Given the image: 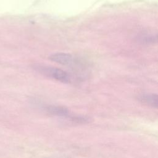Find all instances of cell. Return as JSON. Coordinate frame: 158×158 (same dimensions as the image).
Here are the masks:
<instances>
[{
  "mask_svg": "<svg viewBox=\"0 0 158 158\" xmlns=\"http://www.w3.org/2000/svg\"><path fill=\"white\" fill-rule=\"evenodd\" d=\"M33 68L35 71L41 75L54 79L58 81L64 83H69L71 81L70 75L60 69L41 64H35L33 65Z\"/></svg>",
  "mask_w": 158,
  "mask_h": 158,
  "instance_id": "1",
  "label": "cell"
},
{
  "mask_svg": "<svg viewBox=\"0 0 158 158\" xmlns=\"http://www.w3.org/2000/svg\"><path fill=\"white\" fill-rule=\"evenodd\" d=\"M49 59L52 61L63 65H71L75 62L73 56L65 52L54 53L49 57Z\"/></svg>",
  "mask_w": 158,
  "mask_h": 158,
  "instance_id": "2",
  "label": "cell"
},
{
  "mask_svg": "<svg viewBox=\"0 0 158 158\" xmlns=\"http://www.w3.org/2000/svg\"><path fill=\"white\" fill-rule=\"evenodd\" d=\"M46 111L52 115L60 117H70V112L69 109L62 106L49 105L45 107Z\"/></svg>",
  "mask_w": 158,
  "mask_h": 158,
  "instance_id": "3",
  "label": "cell"
},
{
  "mask_svg": "<svg viewBox=\"0 0 158 158\" xmlns=\"http://www.w3.org/2000/svg\"><path fill=\"white\" fill-rule=\"evenodd\" d=\"M138 99L143 103L152 107L157 108L158 96L154 93H144L138 96Z\"/></svg>",
  "mask_w": 158,
  "mask_h": 158,
  "instance_id": "4",
  "label": "cell"
},
{
  "mask_svg": "<svg viewBox=\"0 0 158 158\" xmlns=\"http://www.w3.org/2000/svg\"><path fill=\"white\" fill-rule=\"evenodd\" d=\"M140 41L144 43H154L157 41V35H146L140 37Z\"/></svg>",
  "mask_w": 158,
  "mask_h": 158,
  "instance_id": "5",
  "label": "cell"
}]
</instances>
